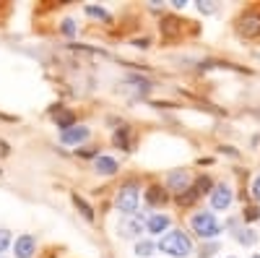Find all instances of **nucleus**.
<instances>
[{
    "label": "nucleus",
    "instance_id": "19",
    "mask_svg": "<svg viewBox=\"0 0 260 258\" xmlns=\"http://www.w3.org/2000/svg\"><path fill=\"white\" fill-rule=\"evenodd\" d=\"M151 253H154V243H148V240H141V243L136 245V255H141V258H148Z\"/></svg>",
    "mask_w": 260,
    "mask_h": 258
},
{
    "label": "nucleus",
    "instance_id": "21",
    "mask_svg": "<svg viewBox=\"0 0 260 258\" xmlns=\"http://www.w3.org/2000/svg\"><path fill=\"white\" fill-rule=\"evenodd\" d=\"M8 245H11V232L8 230H0V253H3Z\"/></svg>",
    "mask_w": 260,
    "mask_h": 258
},
{
    "label": "nucleus",
    "instance_id": "11",
    "mask_svg": "<svg viewBox=\"0 0 260 258\" xmlns=\"http://www.w3.org/2000/svg\"><path fill=\"white\" fill-rule=\"evenodd\" d=\"M141 230H143V219H141V217L122 219V222H120V235H122V238H136Z\"/></svg>",
    "mask_w": 260,
    "mask_h": 258
},
{
    "label": "nucleus",
    "instance_id": "7",
    "mask_svg": "<svg viewBox=\"0 0 260 258\" xmlns=\"http://www.w3.org/2000/svg\"><path fill=\"white\" fill-rule=\"evenodd\" d=\"M211 204H213V209H229V204H232V188L229 185H216L213 190H211Z\"/></svg>",
    "mask_w": 260,
    "mask_h": 258
},
{
    "label": "nucleus",
    "instance_id": "16",
    "mask_svg": "<svg viewBox=\"0 0 260 258\" xmlns=\"http://www.w3.org/2000/svg\"><path fill=\"white\" fill-rule=\"evenodd\" d=\"M146 198H148L151 204H164V201H167V193H164L159 185H151V188L146 190Z\"/></svg>",
    "mask_w": 260,
    "mask_h": 258
},
{
    "label": "nucleus",
    "instance_id": "15",
    "mask_svg": "<svg viewBox=\"0 0 260 258\" xmlns=\"http://www.w3.org/2000/svg\"><path fill=\"white\" fill-rule=\"evenodd\" d=\"M115 144H117L120 149H125V152H130V128H127V125H122L120 131L115 133Z\"/></svg>",
    "mask_w": 260,
    "mask_h": 258
},
{
    "label": "nucleus",
    "instance_id": "13",
    "mask_svg": "<svg viewBox=\"0 0 260 258\" xmlns=\"http://www.w3.org/2000/svg\"><path fill=\"white\" fill-rule=\"evenodd\" d=\"M96 172H102V175H115L117 162L112 157H96Z\"/></svg>",
    "mask_w": 260,
    "mask_h": 258
},
{
    "label": "nucleus",
    "instance_id": "12",
    "mask_svg": "<svg viewBox=\"0 0 260 258\" xmlns=\"http://www.w3.org/2000/svg\"><path fill=\"white\" fill-rule=\"evenodd\" d=\"M180 32H182V21L172 18V16L161 21V34H164V37H177Z\"/></svg>",
    "mask_w": 260,
    "mask_h": 258
},
{
    "label": "nucleus",
    "instance_id": "6",
    "mask_svg": "<svg viewBox=\"0 0 260 258\" xmlns=\"http://www.w3.org/2000/svg\"><path fill=\"white\" fill-rule=\"evenodd\" d=\"M37 250V240L31 238V235H21V238L13 243V253L16 258H31Z\"/></svg>",
    "mask_w": 260,
    "mask_h": 258
},
{
    "label": "nucleus",
    "instance_id": "23",
    "mask_svg": "<svg viewBox=\"0 0 260 258\" xmlns=\"http://www.w3.org/2000/svg\"><path fill=\"white\" fill-rule=\"evenodd\" d=\"M198 11H201V13H213L216 6H213V3H203V0H201V3H198Z\"/></svg>",
    "mask_w": 260,
    "mask_h": 258
},
{
    "label": "nucleus",
    "instance_id": "4",
    "mask_svg": "<svg viewBox=\"0 0 260 258\" xmlns=\"http://www.w3.org/2000/svg\"><path fill=\"white\" fill-rule=\"evenodd\" d=\"M138 188L133 185V183H127L125 188H120V193H117V209L125 214V217H130L136 209H138Z\"/></svg>",
    "mask_w": 260,
    "mask_h": 258
},
{
    "label": "nucleus",
    "instance_id": "8",
    "mask_svg": "<svg viewBox=\"0 0 260 258\" xmlns=\"http://www.w3.org/2000/svg\"><path fill=\"white\" fill-rule=\"evenodd\" d=\"M208 188H211V180H208V178H201L192 188H187V193H182V196H180V204H182V206H190V204L198 198L201 193H206Z\"/></svg>",
    "mask_w": 260,
    "mask_h": 258
},
{
    "label": "nucleus",
    "instance_id": "9",
    "mask_svg": "<svg viewBox=\"0 0 260 258\" xmlns=\"http://www.w3.org/2000/svg\"><path fill=\"white\" fill-rule=\"evenodd\" d=\"M167 183H169V188H172V190H177L180 196H182V193L190 188V175H187L185 169H175V172H169Z\"/></svg>",
    "mask_w": 260,
    "mask_h": 258
},
{
    "label": "nucleus",
    "instance_id": "22",
    "mask_svg": "<svg viewBox=\"0 0 260 258\" xmlns=\"http://www.w3.org/2000/svg\"><path fill=\"white\" fill-rule=\"evenodd\" d=\"M62 32L68 34V37H73V34H76V24H73L71 18H65V21H62Z\"/></svg>",
    "mask_w": 260,
    "mask_h": 258
},
{
    "label": "nucleus",
    "instance_id": "5",
    "mask_svg": "<svg viewBox=\"0 0 260 258\" xmlns=\"http://www.w3.org/2000/svg\"><path fill=\"white\" fill-rule=\"evenodd\" d=\"M89 136H91V133H89V128H83V125H73V128H68V131H62L60 141H62V144H68V146H78V144H83Z\"/></svg>",
    "mask_w": 260,
    "mask_h": 258
},
{
    "label": "nucleus",
    "instance_id": "25",
    "mask_svg": "<svg viewBox=\"0 0 260 258\" xmlns=\"http://www.w3.org/2000/svg\"><path fill=\"white\" fill-rule=\"evenodd\" d=\"M252 258H260V253H255V255H252Z\"/></svg>",
    "mask_w": 260,
    "mask_h": 258
},
{
    "label": "nucleus",
    "instance_id": "24",
    "mask_svg": "<svg viewBox=\"0 0 260 258\" xmlns=\"http://www.w3.org/2000/svg\"><path fill=\"white\" fill-rule=\"evenodd\" d=\"M252 198H255V201H260V178L252 183Z\"/></svg>",
    "mask_w": 260,
    "mask_h": 258
},
{
    "label": "nucleus",
    "instance_id": "2",
    "mask_svg": "<svg viewBox=\"0 0 260 258\" xmlns=\"http://www.w3.org/2000/svg\"><path fill=\"white\" fill-rule=\"evenodd\" d=\"M237 34L245 39H257L260 37V8H247L237 18Z\"/></svg>",
    "mask_w": 260,
    "mask_h": 258
},
{
    "label": "nucleus",
    "instance_id": "20",
    "mask_svg": "<svg viewBox=\"0 0 260 258\" xmlns=\"http://www.w3.org/2000/svg\"><path fill=\"white\" fill-rule=\"evenodd\" d=\"M86 13H89L91 18H102V21H110V13H107L104 8H96V6H86Z\"/></svg>",
    "mask_w": 260,
    "mask_h": 258
},
{
    "label": "nucleus",
    "instance_id": "18",
    "mask_svg": "<svg viewBox=\"0 0 260 258\" xmlns=\"http://www.w3.org/2000/svg\"><path fill=\"white\" fill-rule=\"evenodd\" d=\"M73 201H76V206L81 209V214H83V217H86V219H89V222H91V219H94V211H91V206H89V204H86V201H83L81 196H73Z\"/></svg>",
    "mask_w": 260,
    "mask_h": 258
},
{
    "label": "nucleus",
    "instance_id": "3",
    "mask_svg": "<svg viewBox=\"0 0 260 258\" xmlns=\"http://www.w3.org/2000/svg\"><path fill=\"white\" fill-rule=\"evenodd\" d=\"M190 224H192V232H198L203 240H211V238H216V235L221 232V224L216 222V217H213L211 211L195 214V217L190 219Z\"/></svg>",
    "mask_w": 260,
    "mask_h": 258
},
{
    "label": "nucleus",
    "instance_id": "17",
    "mask_svg": "<svg viewBox=\"0 0 260 258\" xmlns=\"http://www.w3.org/2000/svg\"><path fill=\"white\" fill-rule=\"evenodd\" d=\"M237 240H240L242 245H255L257 235H255V230H240V232H237Z\"/></svg>",
    "mask_w": 260,
    "mask_h": 258
},
{
    "label": "nucleus",
    "instance_id": "10",
    "mask_svg": "<svg viewBox=\"0 0 260 258\" xmlns=\"http://www.w3.org/2000/svg\"><path fill=\"white\" fill-rule=\"evenodd\" d=\"M169 217L167 214H154V217H148V222H146V230L148 232H154V235H161V232H167L169 230Z\"/></svg>",
    "mask_w": 260,
    "mask_h": 258
},
{
    "label": "nucleus",
    "instance_id": "1",
    "mask_svg": "<svg viewBox=\"0 0 260 258\" xmlns=\"http://www.w3.org/2000/svg\"><path fill=\"white\" fill-rule=\"evenodd\" d=\"M159 250L175 255V258H185V255L192 253V243H190V238L185 232H167L159 240Z\"/></svg>",
    "mask_w": 260,
    "mask_h": 258
},
{
    "label": "nucleus",
    "instance_id": "14",
    "mask_svg": "<svg viewBox=\"0 0 260 258\" xmlns=\"http://www.w3.org/2000/svg\"><path fill=\"white\" fill-rule=\"evenodd\" d=\"M73 112H68V110H57L55 112V123H57V128H62V131H68V128H73Z\"/></svg>",
    "mask_w": 260,
    "mask_h": 258
}]
</instances>
